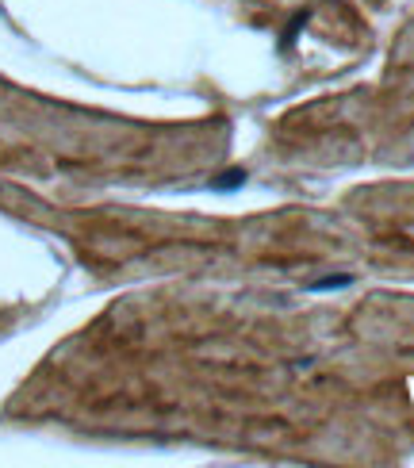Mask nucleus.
Returning a JSON list of instances; mask_svg holds the SVG:
<instances>
[{"label": "nucleus", "instance_id": "f257e3e1", "mask_svg": "<svg viewBox=\"0 0 414 468\" xmlns=\"http://www.w3.org/2000/svg\"><path fill=\"white\" fill-rule=\"evenodd\" d=\"M353 284V277H323V281H311L307 288L311 292H338V288H349Z\"/></svg>", "mask_w": 414, "mask_h": 468}, {"label": "nucleus", "instance_id": "f03ea898", "mask_svg": "<svg viewBox=\"0 0 414 468\" xmlns=\"http://www.w3.org/2000/svg\"><path fill=\"white\" fill-rule=\"evenodd\" d=\"M242 181H246V173H242V169H230V173H223V181H215L211 188L227 192V188H242Z\"/></svg>", "mask_w": 414, "mask_h": 468}]
</instances>
